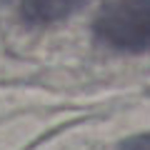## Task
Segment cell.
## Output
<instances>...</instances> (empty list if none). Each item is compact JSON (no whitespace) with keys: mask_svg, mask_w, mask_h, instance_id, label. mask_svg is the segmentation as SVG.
I'll return each mask as SVG.
<instances>
[{"mask_svg":"<svg viewBox=\"0 0 150 150\" xmlns=\"http://www.w3.org/2000/svg\"><path fill=\"white\" fill-rule=\"evenodd\" d=\"M93 35L112 53H150V0H110L93 20Z\"/></svg>","mask_w":150,"mask_h":150,"instance_id":"cell-1","label":"cell"},{"mask_svg":"<svg viewBox=\"0 0 150 150\" xmlns=\"http://www.w3.org/2000/svg\"><path fill=\"white\" fill-rule=\"evenodd\" d=\"M88 0H20V18L33 28H45L68 20Z\"/></svg>","mask_w":150,"mask_h":150,"instance_id":"cell-2","label":"cell"},{"mask_svg":"<svg viewBox=\"0 0 150 150\" xmlns=\"http://www.w3.org/2000/svg\"><path fill=\"white\" fill-rule=\"evenodd\" d=\"M123 150H150V135H140V138L128 140Z\"/></svg>","mask_w":150,"mask_h":150,"instance_id":"cell-3","label":"cell"}]
</instances>
